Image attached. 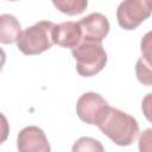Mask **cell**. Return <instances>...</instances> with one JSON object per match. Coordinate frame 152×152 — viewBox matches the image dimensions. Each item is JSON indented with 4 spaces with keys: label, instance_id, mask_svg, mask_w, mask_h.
Masks as SVG:
<instances>
[{
    "label": "cell",
    "instance_id": "obj_1",
    "mask_svg": "<svg viewBox=\"0 0 152 152\" xmlns=\"http://www.w3.org/2000/svg\"><path fill=\"white\" fill-rule=\"evenodd\" d=\"M94 125L118 146L131 145L139 134L138 121L132 115L109 104L100 110Z\"/></svg>",
    "mask_w": 152,
    "mask_h": 152
},
{
    "label": "cell",
    "instance_id": "obj_2",
    "mask_svg": "<svg viewBox=\"0 0 152 152\" xmlns=\"http://www.w3.org/2000/svg\"><path fill=\"white\" fill-rule=\"evenodd\" d=\"M55 24L49 20H42L21 31L17 40L18 49L27 56L39 55L53 45L52 30Z\"/></svg>",
    "mask_w": 152,
    "mask_h": 152
},
{
    "label": "cell",
    "instance_id": "obj_3",
    "mask_svg": "<svg viewBox=\"0 0 152 152\" xmlns=\"http://www.w3.org/2000/svg\"><path fill=\"white\" fill-rule=\"evenodd\" d=\"M71 53L76 61V70L83 77L99 74L107 63V53L101 43L81 42L71 49Z\"/></svg>",
    "mask_w": 152,
    "mask_h": 152
},
{
    "label": "cell",
    "instance_id": "obj_4",
    "mask_svg": "<svg viewBox=\"0 0 152 152\" xmlns=\"http://www.w3.org/2000/svg\"><path fill=\"white\" fill-rule=\"evenodd\" d=\"M151 12L150 0H124L116 10L118 24L124 30H134L151 15Z\"/></svg>",
    "mask_w": 152,
    "mask_h": 152
},
{
    "label": "cell",
    "instance_id": "obj_5",
    "mask_svg": "<svg viewBox=\"0 0 152 152\" xmlns=\"http://www.w3.org/2000/svg\"><path fill=\"white\" fill-rule=\"evenodd\" d=\"M77 23L82 32L81 42L101 43L109 32V21L107 17L99 12L90 13Z\"/></svg>",
    "mask_w": 152,
    "mask_h": 152
},
{
    "label": "cell",
    "instance_id": "obj_6",
    "mask_svg": "<svg viewBox=\"0 0 152 152\" xmlns=\"http://www.w3.org/2000/svg\"><path fill=\"white\" fill-rule=\"evenodd\" d=\"M17 148L20 152H50L51 150L44 131L37 126H27L19 132Z\"/></svg>",
    "mask_w": 152,
    "mask_h": 152
},
{
    "label": "cell",
    "instance_id": "obj_7",
    "mask_svg": "<svg viewBox=\"0 0 152 152\" xmlns=\"http://www.w3.org/2000/svg\"><path fill=\"white\" fill-rule=\"evenodd\" d=\"M106 104H108V102L100 94L93 91L84 93L76 102V114L83 122L94 125L97 114Z\"/></svg>",
    "mask_w": 152,
    "mask_h": 152
},
{
    "label": "cell",
    "instance_id": "obj_8",
    "mask_svg": "<svg viewBox=\"0 0 152 152\" xmlns=\"http://www.w3.org/2000/svg\"><path fill=\"white\" fill-rule=\"evenodd\" d=\"M53 44L62 48L74 49L82 40V32L78 23L76 21H64L58 25L55 24L52 30Z\"/></svg>",
    "mask_w": 152,
    "mask_h": 152
},
{
    "label": "cell",
    "instance_id": "obj_9",
    "mask_svg": "<svg viewBox=\"0 0 152 152\" xmlns=\"http://www.w3.org/2000/svg\"><path fill=\"white\" fill-rule=\"evenodd\" d=\"M21 34V26L19 20L12 14L0 15V43L13 44L17 43Z\"/></svg>",
    "mask_w": 152,
    "mask_h": 152
},
{
    "label": "cell",
    "instance_id": "obj_10",
    "mask_svg": "<svg viewBox=\"0 0 152 152\" xmlns=\"http://www.w3.org/2000/svg\"><path fill=\"white\" fill-rule=\"evenodd\" d=\"M53 6L66 15H77L84 12L88 0H51Z\"/></svg>",
    "mask_w": 152,
    "mask_h": 152
},
{
    "label": "cell",
    "instance_id": "obj_11",
    "mask_svg": "<svg viewBox=\"0 0 152 152\" xmlns=\"http://www.w3.org/2000/svg\"><path fill=\"white\" fill-rule=\"evenodd\" d=\"M135 72L139 82L150 87L152 86V71H151V61L141 56L135 64Z\"/></svg>",
    "mask_w": 152,
    "mask_h": 152
},
{
    "label": "cell",
    "instance_id": "obj_12",
    "mask_svg": "<svg viewBox=\"0 0 152 152\" xmlns=\"http://www.w3.org/2000/svg\"><path fill=\"white\" fill-rule=\"evenodd\" d=\"M72 151L74 152H78V151H100V152H102V151H104V148L99 140H95L89 137H82L76 140V142L72 146Z\"/></svg>",
    "mask_w": 152,
    "mask_h": 152
},
{
    "label": "cell",
    "instance_id": "obj_13",
    "mask_svg": "<svg viewBox=\"0 0 152 152\" xmlns=\"http://www.w3.org/2000/svg\"><path fill=\"white\" fill-rule=\"evenodd\" d=\"M8 134H10V124L6 116L2 113H0V145L6 141Z\"/></svg>",
    "mask_w": 152,
    "mask_h": 152
},
{
    "label": "cell",
    "instance_id": "obj_14",
    "mask_svg": "<svg viewBox=\"0 0 152 152\" xmlns=\"http://www.w3.org/2000/svg\"><path fill=\"white\" fill-rule=\"evenodd\" d=\"M151 32L146 33V36L141 40V52L142 56L151 61Z\"/></svg>",
    "mask_w": 152,
    "mask_h": 152
},
{
    "label": "cell",
    "instance_id": "obj_15",
    "mask_svg": "<svg viewBox=\"0 0 152 152\" xmlns=\"http://www.w3.org/2000/svg\"><path fill=\"white\" fill-rule=\"evenodd\" d=\"M5 63H6V53H5V51L0 48V71L2 70Z\"/></svg>",
    "mask_w": 152,
    "mask_h": 152
},
{
    "label": "cell",
    "instance_id": "obj_16",
    "mask_svg": "<svg viewBox=\"0 0 152 152\" xmlns=\"http://www.w3.org/2000/svg\"><path fill=\"white\" fill-rule=\"evenodd\" d=\"M10 1H17V0H10Z\"/></svg>",
    "mask_w": 152,
    "mask_h": 152
},
{
    "label": "cell",
    "instance_id": "obj_17",
    "mask_svg": "<svg viewBox=\"0 0 152 152\" xmlns=\"http://www.w3.org/2000/svg\"><path fill=\"white\" fill-rule=\"evenodd\" d=\"M150 1H152V0H150Z\"/></svg>",
    "mask_w": 152,
    "mask_h": 152
}]
</instances>
